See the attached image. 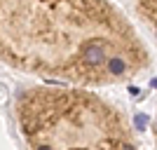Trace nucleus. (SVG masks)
I'll return each mask as SVG.
<instances>
[{"label": "nucleus", "mask_w": 157, "mask_h": 150, "mask_svg": "<svg viewBox=\"0 0 157 150\" xmlns=\"http://www.w3.org/2000/svg\"><path fill=\"white\" fill-rule=\"evenodd\" d=\"M0 54L75 87L122 85L150 66V52L110 0H0Z\"/></svg>", "instance_id": "nucleus-1"}, {"label": "nucleus", "mask_w": 157, "mask_h": 150, "mask_svg": "<svg viewBox=\"0 0 157 150\" xmlns=\"http://www.w3.org/2000/svg\"><path fill=\"white\" fill-rule=\"evenodd\" d=\"M31 150H141L117 106L87 87H38L19 98Z\"/></svg>", "instance_id": "nucleus-2"}, {"label": "nucleus", "mask_w": 157, "mask_h": 150, "mask_svg": "<svg viewBox=\"0 0 157 150\" xmlns=\"http://www.w3.org/2000/svg\"><path fill=\"white\" fill-rule=\"evenodd\" d=\"M136 12L157 40V0H136Z\"/></svg>", "instance_id": "nucleus-3"}, {"label": "nucleus", "mask_w": 157, "mask_h": 150, "mask_svg": "<svg viewBox=\"0 0 157 150\" xmlns=\"http://www.w3.org/2000/svg\"><path fill=\"white\" fill-rule=\"evenodd\" d=\"M150 131H152V138H155V145H157V110H155V117H152Z\"/></svg>", "instance_id": "nucleus-4"}]
</instances>
